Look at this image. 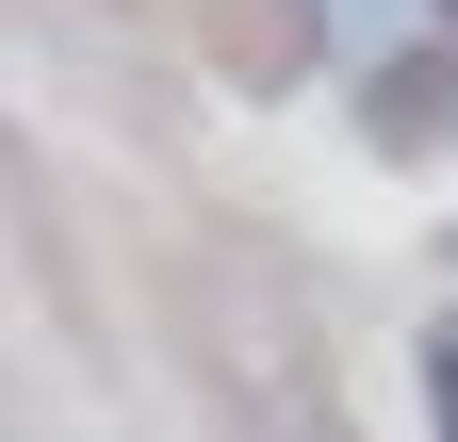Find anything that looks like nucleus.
Segmentation results:
<instances>
[{"label":"nucleus","instance_id":"obj_1","mask_svg":"<svg viewBox=\"0 0 458 442\" xmlns=\"http://www.w3.org/2000/svg\"><path fill=\"white\" fill-rule=\"evenodd\" d=\"M442 442H458V344H442Z\"/></svg>","mask_w":458,"mask_h":442}]
</instances>
